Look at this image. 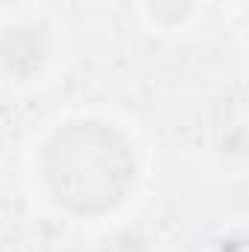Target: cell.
I'll list each match as a JSON object with an SVG mask.
<instances>
[{
	"label": "cell",
	"instance_id": "obj_1",
	"mask_svg": "<svg viewBox=\"0 0 249 252\" xmlns=\"http://www.w3.org/2000/svg\"><path fill=\"white\" fill-rule=\"evenodd\" d=\"M53 199L82 217L115 211L135 185V153L124 135L100 121L62 126L41 153Z\"/></svg>",
	"mask_w": 249,
	"mask_h": 252
}]
</instances>
